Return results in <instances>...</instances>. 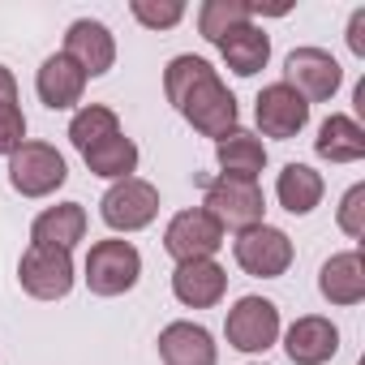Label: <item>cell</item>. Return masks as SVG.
<instances>
[{"instance_id":"1","label":"cell","mask_w":365,"mask_h":365,"mask_svg":"<svg viewBox=\"0 0 365 365\" xmlns=\"http://www.w3.org/2000/svg\"><path fill=\"white\" fill-rule=\"evenodd\" d=\"M202 211L228 232H245L267 224V194L258 180H237V176H211L207 180V202Z\"/></svg>"},{"instance_id":"2","label":"cell","mask_w":365,"mask_h":365,"mask_svg":"<svg viewBox=\"0 0 365 365\" xmlns=\"http://www.w3.org/2000/svg\"><path fill=\"white\" fill-rule=\"evenodd\" d=\"M82 271H86L82 279H86V288H91L95 297H125V292H133L138 279H142V254H138L133 241L108 237V241H95V245H91Z\"/></svg>"},{"instance_id":"3","label":"cell","mask_w":365,"mask_h":365,"mask_svg":"<svg viewBox=\"0 0 365 365\" xmlns=\"http://www.w3.org/2000/svg\"><path fill=\"white\" fill-rule=\"evenodd\" d=\"M69 180V163L56 146L48 142H22L9 155V185L22 198H48Z\"/></svg>"},{"instance_id":"4","label":"cell","mask_w":365,"mask_h":365,"mask_svg":"<svg viewBox=\"0 0 365 365\" xmlns=\"http://www.w3.org/2000/svg\"><path fill=\"white\" fill-rule=\"evenodd\" d=\"M99 215L112 232H142L155 224L159 215V190L142 176H125V180H112L108 194L99 198Z\"/></svg>"},{"instance_id":"5","label":"cell","mask_w":365,"mask_h":365,"mask_svg":"<svg viewBox=\"0 0 365 365\" xmlns=\"http://www.w3.org/2000/svg\"><path fill=\"white\" fill-rule=\"evenodd\" d=\"M73 254L69 250H56V245H31L18 262V284L26 297L35 301H61L73 292Z\"/></svg>"},{"instance_id":"6","label":"cell","mask_w":365,"mask_h":365,"mask_svg":"<svg viewBox=\"0 0 365 365\" xmlns=\"http://www.w3.org/2000/svg\"><path fill=\"white\" fill-rule=\"evenodd\" d=\"M279 331H284L279 305L267 301V297H258V292L241 297V301L228 309V318H224L228 348H237V352H267V348H275Z\"/></svg>"},{"instance_id":"7","label":"cell","mask_w":365,"mask_h":365,"mask_svg":"<svg viewBox=\"0 0 365 365\" xmlns=\"http://www.w3.org/2000/svg\"><path fill=\"white\" fill-rule=\"evenodd\" d=\"M180 116H185L202 138H224V133H232L237 129V95L228 91V82L220 78V69L215 73H207L185 99H180V108H176Z\"/></svg>"},{"instance_id":"8","label":"cell","mask_w":365,"mask_h":365,"mask_svg":"<svg viewBox=\"0 0 365 365\" xmlns=\"http://www.w3.org/2000/svg\"><path fill=\"white\" fill-rule=\"evenodd\" d=\"M292 237L284 228H271V224H258V228H245L237 232L232 241V258L245 275L254 279H279L288 267H292Z\"/></svg>"},{"instance_id":"9","label":"cell","mask_w":365,"mask_h":365,"mask_svg":"<svg viewBox=\"0 0 365 365\" xmlns=\"http://www.w3.org/2000/svg\"><path fill=\"white\" fill-rule=\"evenodd\" d=\"M279 82H288L305 103H327V99H335V91L344 82V69L327 48H292L288 61H284Z\"/></svg>"},{"instance_id":"10","label":"cell","mask_w":365,"mask_h":365,"mask_svg":"<svg viewBox=\"0 0 365 365\" xmlns=\"http://www.w3.org/2000/svg\"><path fill=\"white\" fill-rule=\"evenodd\" d=\"M224 245V228L202 211H176L163 228V250L172 262H198V258H215Z\"/></svg>"},{"instance_id":"11","label":"cell","mask_w":365,"mask_h":365,"mask_svg":"<svg viewBox=\"0 0 365 365\" xmlns=\"http://www.w3.org/2000/svg\"><path fill=\"white\" fill-rule=\"evenodd\" d=\"M254 120H258L262 138L288 142V138H297V133L309 125V103H305L288 82H271V86H262L258 99H254Z\"/></svg>"},{"instance_id":"12","label":"cell","mask_w":365,"mask_h":365,"mask_svg":"<svg viewBox=\"0 0 365 365\" xmlns=\"http://www.w3.org/2000/svg\"><path fill=\"white\" fill-rule=\"evenodd\" d=\"M86 78H103L112 65H116V39H112V31L103 26V22H95V18H78V22H69V31H65V48H61Z\"/></svg>"},{"instance_id":"13","label":"cell","mask_w":365,"mask_h":365,"mask_svg":"<svg viewBox=\"0 0 365 365\" xmlns=\"http://www.w3.org/2000/svg\"><path fill=\"white\" fill-rule=\"evenodd\" d=\"M159 361L163 365H220V344L202 322L176 318L159 331Z\"/></svg>"},{"instance_id":"14","label":"cell","mask_w":365,"mask_h":365,"mask_svg":"<svg viewBox=\"0 0 365 365\" xmlns=\"http://www.w3.org/2000/svg\"><path fill=\"white\" fill-rule=\"evenodd\" d=\"M228 292V271L215 258H198V262H176L172 271V297L185 309H211L220 305Z\"/></svg>"},{"instance_id":"15","label":"cell","mask_w":365,"mask_h":365,"mask_svg":"<svg viewBox=\"0 0 365 365\" xmlns=\"http://www.w3.org/2000/svg\"><path fill=\"white\" fill-rule=\"evenodd\" d=\"M284 352L292 365H327L339 352V327L322 314H305L284 331Z\"/></svg>"},{"instance_id":"16","label":"cell","mask_w":365,"mask_h":365,"mask_svg":"<svg viewBox=\"0 0 365 365\" xmlns=\"http://www.w3.org/2000/svg\"><path fill=\"white\" fill-rule=\"evenodd\" d=\"M86 82H91V78H86L65 52H52V56L39 65V73H35V91H39V99H43L52 112H69V108H78Z\"/></svg>"},{"instance_id":"17","label":"cell","mask_w":365,"mask_h":365,"mask_svg":"<svg viewBox=\"0 0 365 365\" xmlns=\"http://www.w3.org/2000/svg\"><path fill=\"white\" fill-rule=\"evenodd\" d=\"M318 292L322 301L331 305H361L365 301V258L361 250H344V254H331L318 271Z\"/></svg>"},{"instance_id":"18","label":"cell","mask_w":365,"mask_h":365,"mask_svg":"<svg viewBox=\"0 0 365 365\" xmlns=\"http://www.w3.org/2000/svg\"><path fill=\"white\" fill-rule=\"evenodd\" d=\"M215 163H220V176H237V180H258L262 168H267V142L250 129H232L215 142Z\"/></svg>"},{"instance_id":"19","label":"cell","mask_w":365,"mask_h":365,"mask_svg":"<svg viewBox=\"0 0 365 365\" xmlns=\"http://www.w3.org/2000/svg\"><path fill=\"white\" fill-rule=\"evenodd\" d=\"M215 48H220L224 65H228L237 78H254V73H262L267 61H271V35H267L262 26H254V22L228 31Z\"/></svg>"},{"instance_id":"20","label":"cell","mask_w":365,"mask_h":365,"mask_svg":"<svg viewBox=\"0 0 365 365\" xmlns=\"http://www.w3.org/2000/svg\"><path fill=\"white\" fill-rule=\"evenodd\" d=\"M86 237V207L82 202H56L48 211L35 215L31 224V245H56V250H69Z\"/></svg>"},{"instance_id":"21","label":"cell","mask_w":365,"mask_h":365,"mask_svg":"<svg viewBox=\"0 0 365 365\" xmlns=\"http://www.w3.org/2000/svg\"><path fill=\"white\" fill-rule=\"evenodd\" d=\"M322 194H327V180L309 163H284V172L275 176V198L288 215H314Z\"/></svg>"},{"instance_id":"22","label":"cell","mask_w":365,"mask_h":365,"mask_svg":"<svg viewBox=\"0 0 365 365\" xmlns=\"http://www.w3.org/2000/svg\"><path fill=\"white\" fill-rule=\"evenodd\" d=\"M314 150H318V159H331V163H356V159H365V129H361V120L348 116V112H331L318 125Z\"/></svg>"},{"instance_id":"23","label":"cell","mask_w":365,"mask_h":365,"mask_svg":"<svg viewBox=\"0 0 365 365\" xmlns=\"http://www.w3.org/2000/svg\"><path fill=\"white\" fill-rule=\"evenodd\" d=\"M86 168H91V176H103V180H125V176H133L138 172V142L133 138H125V129L116 133V138H108V142H99V146H91L86 155Z\"/></svg>"},{"instance_id":"24","label":"cell","mask_w":365,"mask_h":365,"mask_svg":"<svg viewBox=\"0 0 365 365\" xmlns=\"http://www.w3.org/2000/svg\"><path fill=\"white\" fill-rule=\"evenodd\" d=\"M116 133H120V116L112 108H103V103H86L69 120V142L78 146V155H86L91 146H99V142H108Z\"/></svg>"},{"instance_id":"25","label":"cell","mask_w":365,"mask_h":365,"mask_svg":"<svg viewBox=\"0 0 365 365\" xmlns=\"http://www.w3.org/2000/svg\"><path fill=\"white\" fill-rule=\"evenodd\" d=\"M254 22V5L250 0H207V5L198 9V35L207 43H220L228 31Z\"/></svg>"},{"instance_id":"26","label":"cell","mask_w":365,"mask_h":365,"mask_svg":"<svg viewBox=\"0 0 365 365\" xmlns=\"http://www.w3.org/2000/svg\"><path fill=\"white\" fill-rule=\"evenodd\" d=\"M207 73H215V65L207 61V56H194V52H180V56H172L168 61V69H163V95H168V103L172 108H180V99H185Z\"/></svg>"},{"instance_id":"27","label":"cell","mask_w":365,"mask_h":365,"mask_svg":"<svg viewBox=\"0 0 365 365\" xmlns=\"http://www.w3.org/2000/svg\"><path fill=\"white\" fill-rule=\"evenodd\" d=\"M129 14H133L146 31H172L180 18H185V5H180V0H168V5H155V0H133Z\"/></svg>"},{"instance_id":"28","label":"cell","mask_w":365,"mask_h":365,"mask_svg":"<svg viewBox=\"0 0 365 365\" xmlns=\"http://www.w3.org/2000/svg\"><path fill=\"white\" fill-rule=\"evenodd\" d=\"M335 224H339V232L344 237H352V241H361L365 237V185L356 180V185L339 198V211H335Z\"/></svg>"},{"instance_id":"29","label":"cell","mask_w":365,"mask_h":365,"mask_svg":"<svg viewBox=\"0 0 365 365\" xmlns=\"http://www.w3.org/2000/svg\"><path fill=\"white\" fill-rule=\"evenodd\" d=\"M26 142V116L18 99H0V155H14Z\"/></svg>"},{"instance_id":"30","label":"cell","mask_w":365,"mask_h":365,"mask_svg":"<svg viewBox=\"0 0 365 365\" xmlns=\"http://www.w3.org/2000/svg\"><path fill=\"white\" fill-rule=\"evenodd\" d=\"M348 48H352V56H365V9H356L348 22Z\"/></svg>"},{"instance_id":"31","label":"cell","mask_w":365,"mask_h":365,"mask_svg":"<svg viewBox=\"0 0 365 365\" xmlns=\"http://www.w3.org/2000/svg\"><path fill=\"white\" fill-rule=\"evenodd\" d=\"M0 99H18V78L9 65H0Z\"/></svg>"},{"instance_id":"32","label":"cell","mask_w":365,"mask_h":365,"mask_svg":"<svg viewBox=\"0 0 365 365\" xmlns=\"http://www.w3.org/2000/svg\"><path fill=\"white\" fill-rule=\"evenodd\" d=\"M254 365H258V361H254Z\"/></svg>"}]
</instances>
